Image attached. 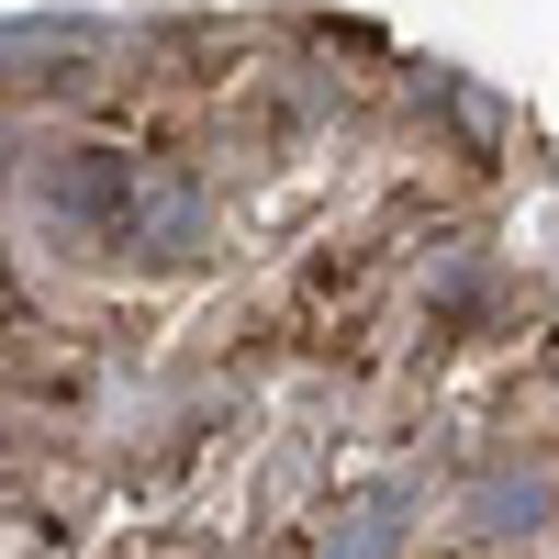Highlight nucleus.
Listing matches in <instances>:
<instances>
[{"label":"nucleus","instance_id":"1","mask_svg":"<svg viewBox=\"0 0 559 559\" xmlns=\"http://www.w3.org/2000/svg\"><path fill=\"white\" fill-rule=\"evenodd\" d=\"M45 202H57L68 224H90V236H123V224L146 213V179H134L123 157H68L57 179H45Z\"/></svg>","mask_w":559,"mask_h":559}]
</instances>
